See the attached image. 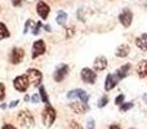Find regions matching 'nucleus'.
<instances>
[{"label": "nucleus", "instance_id": "34", "mask_svg": "<svg viewBox=\"0 0 147 129\" xmlns=\"http://www.w3.org/2000/svg\"><path fill=\"white\" fill-rule=\"evenodd\" d=\"M1 129H17V128L13 127L12 124H4V125H3V128H1Z\"/></svg>", "mask_w": 147, "mask_h": 129}, {"label": "nucleus", "instance_id": "22", "mask_svg": "<svg viewBox=\"0 0 147 129\" xmlns=\"http://www.w3.org/2000/svg\"><path fill=\"white\" fill-rule=\"evenodd\" d=\"M133 106H134V105H133L132 102H123V103L120 105V111H121V112H127L128 110H130Z\"/></svg>", "mask_w": 147, "mask_h": 129}, {"label": "nucleus", "instance_id": "15", "mask_svg": "<svg viewBox=\"0 0 147 129\" xmlns=\"http://www.w3.org/2000/svg\"><path fill=\"white\" fill-rule=\"evenodd\" d=\"M136 45L142 52L147 51V34H142L141 36H138V38L136 39Z\"/></svg>", "mask_w": 147, "mask_h": 129}, {"label": "nucleus", "instance_id": "7", "mask_svg": "<svg viewBox=\"0 0 147 129\" xmlns=\"http://www.w3.org/2000/svg\"><path fill=\"white\" fill-rule=\"evenodd\" d=\"M45 51H47V47H45L44 40H38V41H35L32 45V54H31V57L35 59V58H38V57L43 56V54L45 53Z\"/></svg>", "mask_w": 147, "mask_h": 129}, {"label": "nucleus", "instance_id": "13", "mask_svg": "<svg viewBox=\"0 0 147 129\" xmlns=\"http://www.w3.org/2000/svg\"><path fill=\"white\" fill-rule=\"evenodd\" d=\"M70 107H71V110L75 114H85L86 111L89 110V106L86 103H84V102H71L70 103Z\"/></svg>", "mask_w": 147, "mask_h": 129}, {"label": "nucleus", "instance_id": "37", "mask_svg": "<svg viewBox=\"0 0 147 129\" xmlns=\"http://www.w3.org/2000/svg\"><path fill=\"white\" fill-rule=\"evenodd\" d=\"M5 107H7V105H0V110H3V109H5Z\"/></svg>", "mask_w": 147, "mask_h": 129}, {"label": "nucleus", "instance_id": "40", "mask_svg": "<svg viewBox=\"0 0 147 129\" xmlns=\"http://www.w3.org/2000/svg\"><path fill=\"white\" fill-rule=\"evenodd\" d=\"M133 129H134V128H133Z\"/></svg>", "mask_w": 147, "mask_h": 129}, {"label": "nucleus", "instance_id": "29", "mask_svg": "<svg viewBox=\"0 0 147 129\" xmlns=\"http://www.w3.org/2000/svg\"><path fill=\"white\" fill-rule=\"evenodd\" d=\"M5 97V86L3 83H0V99H4Z\"/></svg>", "mask_w": 147, "mask_h": 129}, {"label": "nucleus", "instance_id": "2", "mask_svg": "<svg viewBox=\"0 0 147 129\" xmlns=\"http://www.w3.org/2000/svg\"><path fill=\"white\" fill-rule=\"evenodd\" d=\"M17 120L18 123H20L22 127H32L34 125V116L32 114H31L30 111H27V110H23V111H20L17 115Z\"/></svg>", "mask_w": 147, "mask_h": 129}, {"label": "nucleus", "instance_id": "33", "mask_svg": "<svg viewBox=\"0 0 147 129\" xmlns=\"http://www.w3.org/2000/svg\"><path fill=\"white\" fill-rule=\"evenodd\" d=\"M18 103H20V101H18V99H14V101H12L9 103V107H10V109H13V107H16Z\"/></svg>", "mask_w": 147, "mask_h": 129}, {"label": "nucleus", "instance_id": "11", "mask_svg": "<svg viewBox=\"0 0 147 129\" xmlns=\"http://www.w3.org/2000/svg\"><path fill=\"white\" fill-rule=\"evenodd\" d=\"M36 12H38V14L40 16L43 20H47L48 16H49V13H51V8H49V5L47 4L45 1L39 0L38 4H36Z\"/></svg>", "mask_w": 147, "mask_h": 129}, {"label": "nucleus", "instance_id": "6", "mask_svg": "<svg viewBox=\"0 0 147 129\" xmlns=\"http://www.w3.org/2000/svg\"><path fill=\"white\" fill-rule=\"evenodd\" d=\"M119 21H120V23H121L124 27H129V26L132 25V21H133L132 10L128 9V8H125V9L119 14Z\"/></svg>", "mask_w": 147, "mask_h": 129}, {"label": "nucleus", "instance_id": "28", "mask_svg": "<svg viewBox=\"0 0 147 129\" xmlns=\"http://www.w3.org/2000/svg\"><path fill=\"white\" fill-rule=\"evenodd\" d=\"M69 129H83V127H81L80 124H78L76 122H71V123H70Z\"/></svg>", "mask_w": 147, "mask_h": 129}, {"label": "nucleus", "instance_id": "19", "mask_svg": "<svg viewBox=\"0 0 147 129\" xmlns=\"http://www.w3.org/2000/svg\"><path fill=\"white\" fill-rule=\"evenodd\" d=\"M56 21H57V23H58L59 26H63L65 23H66V21H67V14H66V12H63V10H58Z\"/></svg>", "mask_w": 147, "mask_h": 129}, {"label": "nucleus", "instance_id": "3", "mask_svg": "<svg viewBox=\"0 0 147 129\" xmlns=\"http://www.w3.org/2000/svg\"><path fill=\"white\" fill-rule=\"evenodd\" d=\"M28 83H30V80H28L27 75H21L13 80V86L18 92H26L28 88Z\"/></svg>", "mask_w": 147, "mask_h": 129}, {"label": "nucleus", "instance_id": "27", "mask_svg": "<svg viewBox=\"0 0 147 129\" xmlns=\"http://www.w3.org/2000/svg\"><path fill=\"white\" fill-rule=\"evenodd\" d=\"M40 99H41V97H40V94L39 93H35L32 97H31V102H32V103H39Z\"/></svg>", "mask_w": 147, "mask_h": 129}, {"label": "nucleus", "instance_id": "30", "mask_svg": "<svg viewBox=\"0 0 147 129\" xmlns=\"http://www.w3.org/2000/svg\"><path fill=\"white\" fill-rule=\"evenodd\" d=\"M31 25H32V20H27V22L25 23V30H23V34H27V31L30 30Z\"/></svg>", "mask_w": 147, "mask_h": 129}, {"label": "nucleus", "instance_id": "5", "mask_svg": "<svg viewBox=\"0 0 147 129\" xmlns=\"http://www.w3.org/2000/svg\"><path fill=\"white\" fill-rule=\"evenodd\" d=\"M26 75H27L30 83H32L35 86L40 85L41 80H43V75H41V72L38 70V68H28Z\"/></svg>", "mask_w": 147, "mask_h": 129}, {"label": "nucleus", "instance_id": "18", "mask_svg": "<svg viewBox=\"0 0 147 129\" xmlns=\"http://www.w3.org/2000/svg\"><path fill=\"white\" fill-rule=\"evenodd\" d=\"M129 70H130V65L129 63H127V65H124V66H121V67L119 68V70L116 71V76L121 80V79H124L125 76L128 75V72H129Z\"/></svg>", "mask_w": 147, "mask_h": 129}, {"label": "nucleus", "instance_id": "35", "mask_svg": "<svg viewBox=\"0 0 147 129\" xmlns=\"http://www.w3.org/2000/svg\"><path fill=\"white\" fill-rule=\"evenodd\" d=\"M110 129H121V128H120L119 125H116V124H112L111 127H110Z\"/></svg>", "mask_w": 147, "mask_h": 129}, {"label": "nucleus", "instance_id": "14", "mask_svg": "<svg viewBox=\"0 0 147 129\" xmlns=\"http://www.w3.org/2000/svg\"><path fill=\"white\" fill-rule=\"evenodd\" d=\"M93 67H94V71L99 72V71H103L105 68L107 67V58L103 56H99L94 59L93 62Z\"/></svg>", "mask_w": 147, "mask_h": 129}, {"label": "nucleus", "instance_id": "20", "mask_svg": "<svg viewBox=\"0 0 147 129\" xmlns=\"http://www.w3.org/2000/svg\"><path fill=\"white\" fill-rule=\"evenodd\" d=\"M5 38H9V31H8L7 26L4 23L0 22V40H3Z\"/></svg>", "mask_w": 147, "mask_h": 129}, {"label": "nucleus", "instance_id": "31", "mask_svg": "<svg viewBox=\"0 0 147 129\" xmlns=\"http://www.w3.org/2000/svg\"><path fill=\"white\" fill-rule=\"evenodd\" d=\"M94 127H96V123H94L93 119H90L88 122V127H86V129H94Z\"/></svg>", "mask_w": 147, "mask_h": 129}, {"label": "nucleus", "instance_id": "4", "mask_svg": "<svg viewBox=\"0 0 147 129\" xmlns=\"http://www.w3.org/2000/svg\"><path fill=\"white\" fill-rule=\"evenodd\" d=\"M81 80L86 84H94L97 80V74L94 70H90L89 67H84L81 70Z\"/></svg>", "mask_w": 147, "mask_h": 129}, {"label": "nucleus", "instance_id": "36", "mask_svg": "<svg viewBox=\"0 0 147 129\" xmlns=\"http://www.w3.org/2000/svg\"><path fill=\"white\" fill-rule=\"evenodd\" d=\"M44 28H45V31H48V32L52 30V27H51V26H49V25H45V26H44Z\"/></svg>", "mask_w": 147, "mask_h": 129}, {"label": "nucleus", "instance_id": "25", "mask_svg": "<svg viewBox=\"0 0 147 129\" xmlns=\"http://www.w3.org/2000/svg\"><path fill=\"white\" fill-rule=\"evenodd\" d=\"M41 26H43V23H41L40 21H39V22L36 23L35 26H34V28H32V34H34V35H38V34L40 32V28H41Z\"/></svg>", "mask_w": 147, "mask_h": 129}, {"label": "nucleus", "instance_id": "16", "mask_svg": "<svg viewBox=\"0 0 147 129\" xmlns=\"http://www.w3.org/2000/svg\"><path fill=\"white\" fill-rule=\"evenodd\" d=\"M129 52H130V47L128 45V44H121V45L116 49V57L125 58V57L129 54Z\"/></svg>", "mask_w": 147, "mask_h": 129}, {"label": "nucleus", "instance_id": "1", "mask_svg": "<svg viewBox=\"0 0 147 129\" xmlns=\"http://www.w3.org/2000/svg\"><path fill=\"white\" fill-rule=\"evenodd\" d=\"M56 116H57L56 110H54L49 103H47L45 109H44V111H43V123H44V125H45V127H51V125L54 123V120H56Z\"/></svg>", "mask_w": 147, "mask_h": 129}, {"label": "nucleus", "instance_id": "21", "mask_svg": "<svg viewBox=\"0 0 147 129\" xmlns=\"http://www.w3.org/2000/svg\"><path fill=\"white\" fill-rule=\"evenodd\" d=\"M39 94H40L41 101H43L44 103H49V97H48V94H47L44 86H40V88H39Z\"/></svg>", "mask_w": 147, "mask_h": 129}, {"label": "nucleus", "instance_id": "8", "mask_svg": "<svg viewBox=\"0 0 147 129\" xmlns=\"http://www.w3.org/2000/svg\"><path fill=\"white\" fill-rule=\"evenodd\" d=\"M23 57H25V52H23L22 48H13L12 52H10L9 61H10V63H13V65H18L22 62Z\"/></svg>", "mask_w": 147, "mask_h": 129}, {"label": "nucleus", "instance_id": "38", "mask_svg": "<svg viewBox=\"0 0 147 129\" xmlns=\"http://www.w3.org/2000/svg\"><path fill=\"white\" fill-rule=\"evenodd\" d=\"M25 101L28 102V101H30V97H28V96H25Z\"/></svg>", "mask_w": 147, "mask_h": 129}, {"label": "nucleus", "instance_id": "12", "mask_svg": "<svg viewBox=\"0 0 147 129\" xmlns=\"http://www.w3.org/2000/svg\"><path fill=\"white\" fill-rule=\"evenodd\" d=\"M120 79L116 76V74H109L106 76V81H105V91L110 92L111 89H114L117 85Z\"/></svg>", "mask_w": 147, "mask_h": 129}, {"label": "nucleus", "instance_id": "39", "mask_svg": "<svg viewBox=\"0 0 147 129\" xmlns=\"http://www.w3.org/2000/svg\"><path fill=\"white\" fill-rule=\"evenodd\" d=\"M143 99H145V102L147 103V94H145V96H143Z\"/></svg>", "mask_w": 147, "mask_h": 129}, {"label": "nucleus", "instance_id": "24", "mask_svg": "<svg viewBox=\"0 0 147 129\" xmlns=\"http://www.w3.org/2000/svg\"><path fill=\"white\" fill-rule=\"evenodd\" d=\"M75 35V27L74 26H70V27L66 28V39H70Z\"/></svg>", "mask_w": 147, "mask_h": 129}, {"label": "nucleus", "instance_id": "9", "mask_svg": "<svg viewBox=\"0 0 147 129\" xmlns=\"http://www.w3.org/2000/svg\"><path fill=\"white\" fill-rule=\"evenodd\" d=\"M67 98L69 99H72V98H80L81 102L86 103L89 99V96L84 89H74V91H70L67 93Z\"/></svg>", "mask_w": 147, "mask_h": 129}, {"label": "nucleus", "instance_id": "10", "mask_svg": "<svg viewBox=\"0 0 147 129\" xmlns=\"http://www.w3.org/2000/svg\"><path fill=\"white\" fill-rule=\"evenodd\" d=\"M69 70H70L69 65H61L56 71H54V74H53L54 81H57V83H61V81H63L65 78L67 76V74H69Z\"/></svg>", "mask_w": 147, "mask_h": 129}, {"label": "nucleus", "instance_id": "26", "mask_svg": "<svg viewBox=\"0 0 147 129\" xmlns=\"http://www.w3.org/2000/svg\"><path fill=\"white\" fill-rule=\"evenodd\" d=\"M124 99H125V96H124V94H119V96L115 98V103H116L117 106H120V105L124 102Z\"/></svg>", "mask_w": 147, "mask_h": 129}, {"label": "nucleus", "instance_id": "32", "mask_svg": "<svg viewBox=\"0 0 147 129\" xmlns=\"http://www.w3.org/2000/svg\"><path fill=\"white\" fill-rule=\"evenodd\" d=\"M10 1H12V4L14 5V7H21L22 3H23V0H10Z\"/></svg>", "mask_w": 147, "mask_h": 129}, {"label": "nucleus", "instance_id": "17", "mask_svg": "<svg viewBox=\"0 0 147 129\" xmlns=\"http://www.w3.org/2000/svg\"><path fill=\"white\" fill-rule=\"evenodd\" d=\"M137 74L140 78H146L147 76V59H143L140 62L137 67Z\"/></svg>", "mask_w": 147, "mask_h": 129}, {"label": "nucleus", "instance_id": "23", "mask_svg": "<svg viewBox=\"0 0 147 129\" xmlns=\"http://www.w3.org/2000/svg\"><path fill=\"white\" fill-rule=\"evenodd\" d=\"M107 103H109V97H107V96H102L101 99L98 101V107H99V109H102V107H105Z\"/></svg>", "mask_w": 147, "mask_h": 129}]
</instances>
